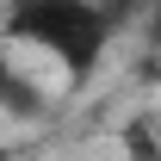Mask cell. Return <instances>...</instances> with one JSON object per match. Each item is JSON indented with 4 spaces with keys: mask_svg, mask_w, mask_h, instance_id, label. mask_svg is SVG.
Here are the masks:
<instances>
[{
    "mask_svg": "<svg viewBox=\"0 0 161 161\" xmlns=\"http://www.w3.org/2000/svg\"><path fill=\"white\" fill-rule=\"evenodd\" d=\"M124 25H130L124 0H6L0 6V43L43 56L62 75V87H87L99 75Z\"/></svg>",
    "mask_w": 161,
    "mask_h": 161,
    "instance_id": "obj_1",
    "label": "cell"
},
{
    "mask_svg": "<svg viewBox=\"0 0 161 161\" xmlns=\"http://www.w3.org/2000/svg\"><path fill=\"white\" fill-rule=\"evenodd\" d=\"M50 112H56V99H50V87L31 75L25 50L0 43V118H13V124H43Z\"/></svg>",
    "mask_w": 161,
    "mask_h": 161,
    "instance_id": "obj_2",
    "label": "cell"
},
{
    "mask_svg": "<svg viewBox=\"0 0 161 161\" xmlns=\"http://www.w3.org/2000/svg\"><path fill=\"white\" fill-rule=\"evenodd\" d=\"M124 142L136 149V161H161V155H155V136H149V124H130V130H124Z\"/></svg>",
    "mask_w": 161,
    "mask_h": 161,
    "instance_id": "obj_3",
    "label": "cell"
},
{
    "mask_svg": "<svg viewBox=\"0 0 161 161\" xmlns=\"http://www.w3.org/2000/svg\"><path fill=\"white\" fill-rule=\"evenodd\" d=\"M142 6H149V25H142V37L161 50V0H142Z\"/></svg>",
    "mask_w": 161,
    "mask_h": 161,
    "instance_id": "obj_4",
    "label": "cell"
},
{
    "mask_svg": "<svg viewBox=\"0 0 161 161\" xmlns=\"http://www.w3.org/2000/svg\"><path fill=\"white\" fill-rule=\"evenodd\" d=\"M6 155H13V149H0V161H6Z\"/></svg>",
    "mask_w": 161,
    "mask_h": 161,
    "instance_id": "obj_5",
    "label": "cell"
},
{
    "mask_svg": "<svg viewBox=\"0 0 161 161\" xmlns=\"http://www.w3.org/2000/svg\"><path fill=\"white\" fill-rule=\"evenodd\" d=\"M6 161H19V155H6Z\"/></svg>",
    "mask_w": 161,
    "mask_h": 161,
    "instance_id": "obj_6",
    "label": "cell"
}]
</instances>
